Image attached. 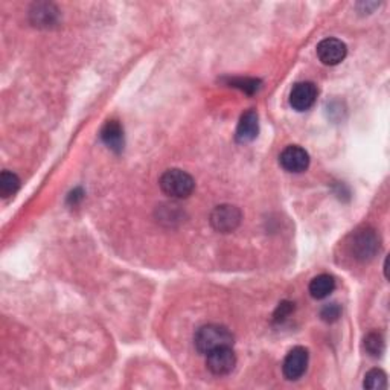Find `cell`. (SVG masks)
I'll return each mask as SVG.
<instances>
[{"label":"cell","mask_w":390,"mask_h":390,"mask_svg":"<svg viewBox=\"0 0 390 390\" xmlns=\"http://www.w3.org/2000/svg\"><path fill=\"white\" fill-rule=\"evenodd\" d=\"M363 386L364 389H369V390L387 389V375L381 369H372L366 373Z\"/></svg>","instance_id":"15"},{"label":"cell","mask_w":390,"mask_h":390,"mask_svg":"<svg viewBox=\"0 0 390 390\" xmlns=\"http://www.w3.org/2000/svg\"><path fill=\"white\" fill-rule=\"evenodd\" d=\"M308 362H310L308 349L304 346L292 348L284 360L282 364L284 377L290 381H296L299 378H302L306 369H308Z\"/></svg>","instance_id":"5"},{"label":"cell","mask_w":390,"mask_h":390,"mask_svg":"<svg viewBox=\"0 0 390 390\" xmlns=\"http://www.w3.org/2000/svg\"><path fill=\"white\" fill-rule=\"evenodd\" d=\"M364 348L371 357H380L384 352V339L380 333H369L364 339Z\"/></svg>","instance_id":"16"},{"label":"cell","mask_w":390,"mask_h":390,"mask_svg":"<svg viewBox=\"0 0 390 390\" xmlns=\"http://www.w3.org/2000/svg\"><path fill=\"white\" fill-rule=\"evenodd\" d=\"M101 140L106 144L111 151L121 153L125 145L124 129L118 121H109L101 130Z\"/></svg>","instance_id":"11"},{"label":"cell","mask_w":390,"mask_h":390,"mask_svg":"<svg viewBox=\"0 0 390 390\" xmlns=\"http://www.w3.org/2000/svg\"><path fill=\"white\" fill-rule=\"evenodd\" d=\"M159 185L160 189L171 198H187L195 189L192 176L177 168L165 171L159 180Z\"/></svg>","instance_id":"2"},{"label":"cell","mask_w":390,"mask_h":390,"mask_svg":"<svg viewBox=\"0 0 390 390\" xmlns=\"http://www.w3.org/2000/svg\"><path fill=\"white\" fill-rule=\"evenodd\" d=\"M310 295L314 297V299H325L328 297L331 292L335 290V279H334V276L331 275H319L314 277V279L310 282Z\"/></svg>","instance_id":"12"},{"label":"cell","mask_w":390,"mask_h":390,"mask_svg":"<svg viewBox=\"0 0 390 390\" xmlns=\"http://www.w3.org/2000/svg\"><path fill=\"white\" fill-rule=\"evenodd\" d=\"M281 167L288 172H304L310 167V154L302 147L290 145L279 156Z\"/></svg>","instance_id":"9"},{"label":"cell","mask_w":390,"mask_h":390,"mask_svg":"<svg viewBox=\"0 0 390 390\" xmlns=\"http://www.w3.org/2000/svg\"><path fill=\"white\" fill-rule=\"evenodd\" d=\"M20 185L21 182L16 172L3 171L2 174H0V195H2L3 198L14 197V195L19 192Z\"/></svg>","instance_id":"14"},{"label":"cell","mask_w":390,"mask_h":390,"mask_svg":"<svg viewBox=\"0 0 390 390\" xmlns=\"http://www.w3.org/2000/svg\"><path fill=\"white\" fill-rule=\"evenodd\" d=\"M340 314H342V308L339 304H328L324 306V308H322L320 317L322 320L328 322V324H333V322H335L340 317Z\"/></svg>","instance_id":"18"},{"label":"cell","mask_w":390,"mask_h":390,"mask_svg":"<svg viewBox=\"0 0 390 390\" xmlns=\"http://www.w3.org/2000/svg\"><path fill=\"white\" fill-rule=\"evenodd\" d=\"M351 254L357 261L367 262L373 259L375 254L380 252V236L371 228L358 229L351 238L349 243Z\"/></svg>","instance_id":"3"},{"label":"cell","mask_w":390,"mask_h":390,"mask_svg":"<svg viewBox=\"0 0 390 390\" xmlns=\"http://www.w3.org/2000/svg\"><path fill=\"white\" fill-rule=\"evenodd\" d=\"M229 86L239 89L241 92L247 93V95H253L257 93L259 87H261V81L254 80V78H230L229 80Z\"/></svg>","instance_id":"17"},{"label":"cell","mask_w":390,"mask_h":390,"mask_svg":"<svg viewBox=\"0 0 390 390\" xmlns=\"http://www.w3.org/2000/svg\"><path fill=\"white\" fill-rule=\"evenodd\" d=\"M82 198V191L81 189H77V191H73L71 195H69V201L72 205H77V201Z\"/></svg>","instance_id":"20"},{"label":"cell","mask_w":390,"mask_h":390,"mask_svg":"<svg viewBox=\"0 0 390 390\" xmlns=\"http://www.w3.org/2000/svg\"><path fill=\"white\" fill-rule=\"evenodd\" d=\"M57 10L50 3H37L31 11V20L35 26H50L57 20Z\"/></svg>","instance_id":"13"},{"label":"cell","mask_w":390,"mask_h":390,"mask_svg":"<svg viewBox=\"0 0 390 390\" xmlns=\"http://www.w3.org/2000/svg\"><path fill=\"white\" fill-rule=\"evenodd\" d=\"M319 90L314 82L302 81L292 86L290 92V106L297 111L310 110L317 100Z\"/></svg>","instance_id":"7"},{"label":"cell","mask_w":390,"mask_h":390,"mask_svg":"<svg viewBox=\"0 0 390 390\" xmlns=\"http://www.w3.org/2000/svg\"><path fill=\"white\" fill-rule=\"evenodd\" d=\"M292 311H295V304H291V302L279 304V306H277V310L275 313V322H284Z\"/></svg>","instance_id":"19"},{"label":"cell","mask_w":390,"mask_h":390,"mask_svg":"<svg viewBox=\"0 0 390 390\" xmlns=\"http://www.w3.org/2000/svg\"><path fill=\"white\" fill-rule=\"evenodd\" d=\"M259 133V116L254 110H247L238 122L236 140L239 144H247L257 139Z\"/></svg>","instance_id":"10"},{"label":"cell","mask_w":390,"mask_h":390,"mask_svg":"<svg viewBox=\"0 0 390 390\" xmlns=\"http://www.w3.org/2000/svg\"><path fill=\"white\" fill-rule=\"evenodd\" d=\"M243 214L236 206L221 205L216 206L211 214V224L216 232L221 234H230L239 224H241Z\"/></svg>","instance_id":"4"},{"label":"cell","mask_w":390,"mask_h":390,"mask_svg":"<svg viewBox=\"0 0 390 390\" xmlns=\"http://www.w3.org/2000/svg\"><path fill=\"white\" fill-rule=\"evenodd\" d=\"M235 337L230 329L223 325H205L197 329L194 335V344L200 354H209L219 348L234 346Z\"/></svg>","instance_id":"1"},{"label":"cell","mask_w":390,"mask_h":390,"mask_svg":"<svg viewBox=\"0 0 390 390\" xmlns=\"http://www.w3.org/2000/svg\"><path fill=\"white\" fill-rule=\"evenodd\" d=\"M206 366L214 375H228L235 369L236 355L232 346L219 348L206 354Z\"/></svg>","instance_id":"6"},{"label":"cell","mask_w":390,"mask_h":390,"mask_svg":"<svg viewBox=\"0 0 390 390\" xmlns=\"http://www.w3.org/2000/svg\"><path fill=\"white\" fill-rule=\"evenodd\" d=\"M348 48L339 39H325L317 44V57L326 66H335L346 58Z\"/></svg>","instance_id":"8"}]
</instances>
